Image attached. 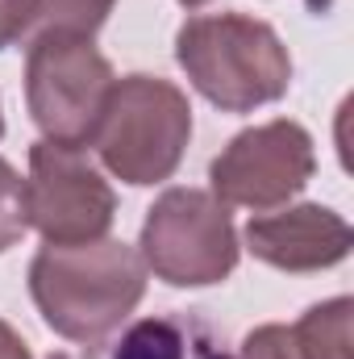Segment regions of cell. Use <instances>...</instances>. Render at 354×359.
<instances>
[{
	"label": "cell",
	"instance_id": "obj_1",
	"mask_svg": "<svg viewBox=\"0 0 354 359\" xmlns=\"http://www.w3.org/2000/svg\"><path fill=\"white\" fill-rule=\"evenodd\" d=\"M29 292L55 334L92 347L113 339L146 297V259L117 238L46 243L29 264Z\"/></svg>",
	"mask_w": 354,
	"mask_h": 359
},
{
	"label": "cell",
	"instance_id": "obj_2",
	"mask_svg": "<svg viewBox=\"0 0 354 359\" xmlns=\"http://www.w3.org/2000/svg\"><path fill=\"white\" fill-rule=\"evenodd\" d=\"M176 59L192 88L225 113L271 104L292 84V59L279 34L242 13L187 17L176 34Z\"/></svg>",
	"mask_w": 354,
	"mask_h": 359
},
{
	"label": "cell",
	"instance_id": "obj_3",
	"mask_svg": "<svg viewBox=\"0 0 354 359\" xmlns=\"http://www.w3.org/2000/svg\"><path fill=\"white\" fill-rule=\"evenodd\" d=\"M187 138H192L187 96L159 76H125L113 84L92 147L117 180L142 188L176 176Z\"/></svg>",
	"mask_w": 354,
	"mask_h": 359
},
{
	"label": "cell",
	"instance_id": "obj_4",
	"mask_svg": "<svg viewBox=\"0 0 354 359\" xmlns=\"http://www.w3.org/2000/svg\"><path fill=\"white\" fill-rule=\"evenodd\" d=\"M113 67L80 34H38L25 59V100L29 117L46 142L84 147L96 138L104 104L113 96Z\"/></svg>",
	"mask_w": 354,
	"mask_h": 359
},
{
	"label": "cell",
	"instance_id": "obj_5",
	"mask_svg": "<svg viewBox=\"0 0 354 359\" xmlns=\"http://www.w3.org/2000/svg\"><path fill=\"white\" fill-rule=\"evenodd\" d=\"M142 259L146 271H155L171 288L221 284L238 268V234L229 222V205H221L204 188L163 192L142 226Z\"/></svg>",
	"mask_w": 354,
	"mask_h": 359
},
{
	"label": "cell",
	"instance_id": "obj_6",
	"mask_svg": "<svg viewBox=\"0 0 354 359\" xmlns=\"http://www.w3.org/2000/svg\"><path fill=\"white\" fill-rule=\"evenodd\" d=\"M117 213V196L96 172L84 147L34 142L25 180V217L46 243L104 238Z\"/></svg>",
	"mask_w": 354,
	"mask_h": 359
},
{
	"label": "cell",
	"instance_id": "obj_7",
	"mask_svg": "<svg viewBox=\"0 0 354 359\" xmlns=\"http://www.w3.org/2000/svg\"><path fill=\"white\" fill-rule=\"evenodd\" d=\"M317 172L313 138L304 126L279 117L255 130H242L208 168L213 196L221 205L275 213L288 205Z\"/></svg>",
	"mask_w": 354,
	"mask_h": 359
},
{
	"label": "cell",
	"instance_id": "obj_8",
	"mask_svg": "<svg viewBox=\"0 0 354 359\" xmlns=\"http://www.w3.org/2000/svg\"><path fill=\"white\" fill-rule=\"evenodd\" d=\"M354 230L325 205H296L283 213H255L246 247L255 259L279 271H321L351 255Z\"/></svg>",
	"mask_w": 354,
	"mask_h": 359
},
{
	"label": "cell",
	"instance_id": "obj_9",
	"mask_svg": "<svg viewBox=\"0 0 354 359\" xmlns=\"http://www.w3.org/2000/svg\"><path fill=\"white\" fill-rule=\"evenodd\" d=\"M50 359H238L225 351L221 330L196 313V309H171L159 318H138L125 330H117L104 343H92L80 355H59Z\"/></svg>",
	"mask_w": 354,
	"mask_h": 359
},
{
	"label": "cell",
	"instance_id": "obj_10",
	"mask_svg": "<svg viewBox=\"0 0 354 359\" xmlns=\"http://www.w3.org/2000/svg\"><path fill=\"white\" fill-rule=\"evenodd\" d=\"M117 0H38V21H34V38L38 34H80L92 38Z\"/></svg>",
	"mask_w": 354,
	"mask_h": 359
},
{
	"label": "cell",
	"instance_id": "obj_11",
	"mask_svg": "<svg viewBox=\"0 0 354 359\" xmlns=\"http://www.w3.org/2000/svg\"><path fill=\"white\" fill-rule=\"evenodd\" d=\"M29 230L25 217V180L17 176V168L8 159H0V255L8 247H17Z\"/></svg>",
	"mask_w": 354,
	"mask_h": 359
},
{
	"label": "cell",
	"instance_id": "obj_12",
	"mask_svg": "<svg viewBox=\"0 0 354 359\" xmlns=\"http://www.w3.org/2000/svg\"><path fill=\"white\" fill-rule=\"evenodd\" d=\"M238 359H309L300 351L292 326H259L255 334H246Z\"/></svg>",
	"mask_w": 354,
	"mask_h": 359
},
{
	"label": "cell",
	"instance_id": "obj_13",
	"mask_svg": "<svg viewBox=\"0 0 354 359\" xmlns=\"http://www.w3.org/2000/svg\"><path fill=\"white\" fill-rule=\"evenodd\" d=\"M38 21V0H0V50L29 38Z\"/></svg>",
	"mask_w": 354,
	"mask_h": 359
},
{
	"label": "cell",
	"instance_id": "obj_14",
	"mask_svg": "<svg viewBox=\"0 0 354 359\" xmlns=\"http://www.w3.org/2000/svg\"><path fill=\"white\" fill-rule=\"evenodd\" d=\"M0 359H34L29 347H25V339H21L8 322H0Z\"/></svg>",
	"mask_w": 354,
	"mask_h": 359
},
{
	"label": "cell",
	"instance_id": "obj_15",
	"mask_svg": "<svg viewBox=\"0 0 354 359\" xmlns=\"http://www.w3.org/2000/svg\"><path fill=\"white\" fill-rule=\"evenodd\" d=\"M183 8H200V4H208V0H179Z\"/></svg>",
	"mask_w": 354,
	"mask_h": 359
},
{
	"label": "cell",
	"instance_id": "obj_16",
	"mask_svg": "<svg viewBox=\"0 0 354 359\" xmlns=\"http://www.w3.org/2000/svg\"><path fill=\"white\" fill-rule=\"evenodd\" d=\"M0 138H4V113H0Z\"/></svg>",
	"mask_w": 354,
	"mask_h": 359
}]
</instances>
